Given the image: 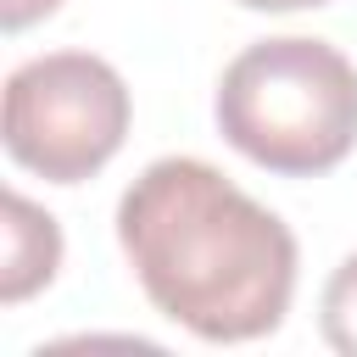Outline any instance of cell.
<instances>
[{"label":"cell","instance_id":"52a82bcc","mask_svg":"<svg viewBox=\"0 0 357 357\" xmlns=\"http://www.w3.org/2000/svg\"><path fill=\"white\" fill-rule=\"evenodd\" d=\"M245 11H307V6H324V0H240Z\"/></svg>","mask_w":357,"mask_h":357},{"label":"cell","instance_id":"7a4b0ae2","mask_svg":"<svg viewBox=\"0 0 357 357\" xmlns=\"http://www.w3.org/2000/svg\"><path fill=\"white\" fill-rule=\"evenodd\" d=\"M212 112L245 162L312 178L357 145V67L324 39H257L223 67Z\"/></svg>","mask_w":357,"mask_h":357},{"label":"cell","instance_id":"5b68a950","mask_svg":"<svg viewBox=\"0 0 357 357\" xmlns=\"http://www.w3.org/2000/svg\"><path fill=\"white\" fill-rule=\"evenodd\" d=\"M318 324H324V340L346 357H357V251L329 273L324 284V301H318Z\"/></svg>","mask_w":357,"mask_h":357},{"label":"cell","instance_id":"277c9868","mask_svg":"<svg viewBox=\"0 0 357 357\" xmlns=\"http://www.w3.org/2000/svg\"><path fill=\"white\" fill-rule=\"evenodd\" d=\"M61 268V229L50 212H39L28 195L6 190V273H0V301L17 307L39 284H50Z\"/></svg>","mask_w":357,"mask_h":357},{"label":"cell","instance_id":"3957f363","mask_svg":"<svg viewBox=\"0 0 357 357\" xmlns=\"http://www.w3.org/2000/svg\"><path fill=\"white\" fill-rule=\"evenodd\" d=\"M128 84L89 50H50L6 78L0 134L17 167L50 184H84L128 139Z\"/></svg>","mask_w":357,"mask_h":357},{"label":"cell","instance_id":"6da1fadb","mask_svg":"<svg viewBox=\"0 0 357 357\" xmlns=\"http://www.w3.org/2000/svg\"><path fill=\"white\" fill-rule=\"evenodd\" d=\"M117 240L151 307L201 340H257L290 312L296 234L201 156L151 162L117 201Z\"/></svg>","mask_w":357,"mask_h":357},{"label":"cell","instance_id":"8992f818","mask_svg":"<svg viewBox=\"0 0 357 357\" xmlns=\"http://www.w3.org/2000/svg\"><path fill=\"white\" fill-rule=\"evenodd\" d=\"M61 0H0V22H6V33H22L28 22H39V17H50Z\"/></svg>","mask_w":357,"mask_h":357}]
</instances>
